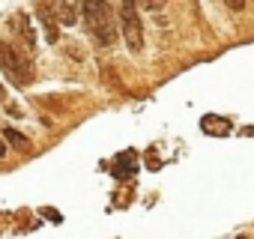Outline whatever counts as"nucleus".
<instances>
[{
	"mask_svg": "<svg viewBox=\"0 0 254 239\" xmlns=\"http://www.w3.org/2000/svg\"><path fill=\"white\" fill-rule=\"evenodd\" d=\"M81 12H84V18L90 21L93 36L99 39V45L111 48V45L117 42V24H114V18H111L108 3H93V0H90V3L81 6Z\"/></svg>",
	"mask_w": 254,
	"mask_h": 239,
	"instance_id": "obj_1",
	"label": "nucleus"
},
{
	"mask_svg": "<svg viewBox=\"0 0 254 239\" xmlns=\"http://www.w3.org/2000/svg\"><path fill=\"white\" fill-rule=\"evenodd\" d=\"M120 24H123V39L129 45V51L138 54L144 48V24H141V15H138L135 3H123L120 6Z\"/></svg>",
	"mask_w": 254,
	"mask_h": 239,
	"instance_id": "obj_2",
	"label": "nucleus"
},
{
	"mask_svg": "<svg viewBox=\"0 0 254 239\" xmlns=\"http://www.w3.org/2000/svg\"><path fill=\"white\" fill-rule=\"evenodd\" d=\"M0 66H3V72L12 78V84H18V87H24L30 78H33V72H30V66L24 63V57L12 48V45H0Z\"/></svg>",
	"mask_w": 254,
	"mask_h": 239,
	"instance_id": "obj_3",
	"label": "nucleus"
},
{
	"mask_svg": "<svg viewBox=\"0 0 254 239\" xmlns=\"http://www.w3.org/2000/svg\"><path fill=\"white\" fill-rule=\"evenodd\" d=\"M54 12H57V24H63V27H75L78 24V6L75 3H57L54 6Z\"/></svg>",
	"mask_w": 254,
	"mask_h": 239,
	"instance_id": "obj_4",
	"label": "nucleus"
},
{
	"mask_svg": "<svg viewBox=\"0 0 254 239\" xmlns=\"http://www.w3.org/2000/svg\"><path fill=\"white\" fill-rule=\"evenodd\" d=\"M39 12H42V21H45V36L54 42L60 36V24H57V15L48 9V3H39Z\"/></svg>",
	"mask_w": 254,
	"mask_h": 239,
	"instance_id": "obj_5",
	"label": "nucleus"
},
{
	"mask_svg": "<svg viewBox=\"0 0 254 239\" xmlns=\"http://www.w3.org/2000/svg\"><path fill=\"white\" fill-rule=\"evenodd\" d=\"M3 138L15 147V150H21V153H27L30 150V144H27V138L21 135V132H15V129H3Z\"/></svg>",
	"mask_w": 254,
	"mask_h": 239,
	"instance_id": "obj_6",
	"label": "nucleus"
},
{
	"mask_svg": "<svg viewBox=\"0 0 254 239\" xmlns=\"http://www.w3.org/2000/svg\"><path fill=\"white\" fill-rule=\"evenodd\" d=\"M12 27L27 39V48H33V42H36V36H33V30H30V24H24V15H15L12 18Z\"/></svg>",
	"mask_w": 254,
	"mask_h": 239,
	"instance_id": "obj_7",
	"label": "nucleus"
},
{
	"mask_svg": "<svg viewBox=\"0 0 254 239\" xmlns=\"http://www.w3.org/2000/svg\"><path fill=\"white\" fill-rule=\"evenodd\" d=\"M3 153H6V144H3V138H0V159H3Z\"/></svg>",
	"mask_w": 254,
	"mask_h": 239,
	"instance_id": "obj_8",
	"label": "nucleus"
},
{
	"mask_svg": "<svg viewBox=\"0 0 254 239\" xmlns=\"http://www.w3.org/2000/svg\"><path fill=\"white\" fill-rule=\"evenodd\" d=\"M0 99H6V90H3V84H0Z\"/></svg>",
	"mask_w": 254,
	"mask_h": 239,
	"instance_id": "obj_9",
	"label": "nucleus"
}]
</instances>
